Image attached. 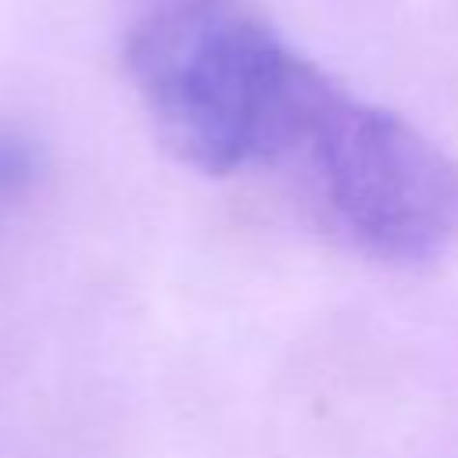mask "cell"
<instances>
[{
  "instance_id": "1",
  "label": "cell",
  "mask_w": 458,
  "mask_h": 458,
  "mask_svg": "<svg viewBox=\"0 0 458 458\" xmlns=\"http://www.w3.org/2000/svg\"><path fill=\"white\" fill-rule=\"evenodd\" d=\"M122 64L157 140L208 175L290 157L329 79L250 0H136Z\"/></svg>"
},
{
  "instance_id": "2",
  "label": "cell",
  "mask_w": 458,
  "mask_h": 458,
  "mask_svg": "<svg viewBox=\"0 0 458 458\" xmlns=\"http://www.w3.org/2000/svg\"><path fill=\"white\" fill-rule=\"evenodd\" d=\"M290 157L336 225L369 254L422 261L458 229V168L401 114L326 79Z\"/></svg>"
},
{
  "instance_id": "3",
  "label": "cell",
  "mask_w": 458,
  "mask_h": 458,
  "mask_svg": "<svg viewBox=\"0 0 458 458\" xmlns=\"http://www.w3.org/2000/svg\"><path fill=\"white\" fill-rule=\"evenodd\" d=\"M39 179V150L18 129H0V225L29 200Z\"/></svg>"
}]
</instances>
